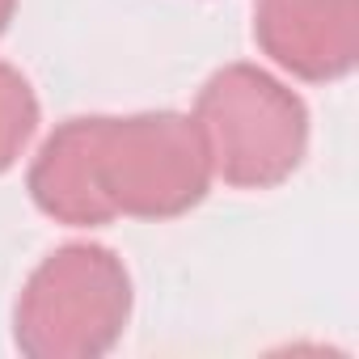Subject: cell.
I'll return each mask as SVG.
<instances>
[{"mask_svg": "<svg viewBox=\"0 0 359 359\" xmlns=\"http://www.w3.org/2000/svg\"><path fill=\"white\" fill-rule=\"evenodd\" d=\"M13 13H18V0H0V34L9 30V22H13Z\"/></svg>", "mask_w": 359, "mask_h": 359, "instance_id": "6", "label": "cell"}, {"mask_svg": "<svg viewBox=\"0 0 359 359\" xmlns=\"http://www.w3.org/2000/svg\"><path fill=\"white\" fill-rule=\"evenodd\" d=\"M254 43L296 81H342L359 64V0H258Z\"/></svg>", "mask_w": 359, "mask_h": 359, "instance_id": "4", "label": "cell"}, {"mask_svg": "<svg viewBox=\"0 0 359 359\" xmlns=\"http://www.w3.org/2000/svg\"><path fill=\"white\" fill-rule=\"evenodd\" d=\"M212 177L233 191H275L309 156V106L258 64L212 72L191 110Z\"/></svg>", "mask_w": 359, "mask_h": 359, "instance_id": "2", "label": "cell"}, {"mask_svg": "<svg viewBox=\"0 0 359 359\" xmlns=\"http://www.w3.org/2000/svg\"><path fill=\"white\" fill-rule=\"evenodd\" d=\"M43 216L68 229L177 220L212 191V161L191 114H81L60 123L26 173Z\"/></svg>", "mask_w": 359, "mask_h": 359, "instance_id": "1", "label": "cell"}, {"mask_svg": "<svg viewBox=\"0 0 359 359\" xmlns=\"http://www.w3.org/2000/svg\"><path fill=\"white\" fill-rule=\"evenodd\" d=\"M39 93L22 68L0 60V173H9L39 131Z\"/></svg>", "mask_w": 359, "mask_h": 359, "instance_id": "5", "label": "cell"}, {"mask_svg": "<svg viewBox=\"0 0 359 359\" xmlns=\"http://www.w3.org/2000/svg\"><path fill=\"white\" fill-rule=\"evenodd\" d=\"M127 262L97 241L51 250L18 292L13 342L26 359H97L131 321Z\"/></svg>", "mask_w": 359, "mask_h": 359, "instance_id": "3", "label": "cell"}]
</instances>
